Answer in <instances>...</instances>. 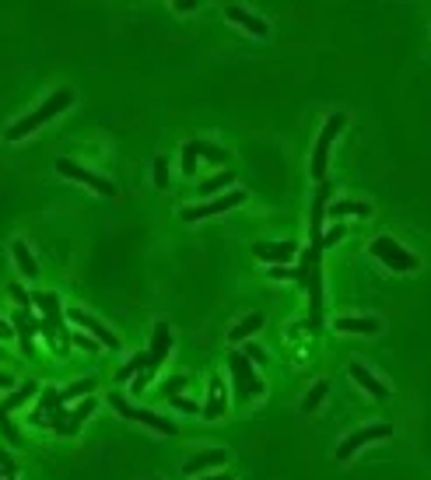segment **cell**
Masks as SVG:
<instances>
[{"label": "cell", "instance_id": "cell-1", "mask_svg": "<svg viewBox=\"0 0 431 480\" xmlns=\"http://www.w3.org/2000/svg\"><path fill=\"white\" fill-rule=\"evenodd\" d=\"M71 102H74V95H71V92H53V95L46 98V102H42V105H39L35 112H28L25 119H18V123H11L4 137H7L11 144H14V140H21V137H28L32 130H39L42 123H49L53 116H60V112H63V109H67Z\"/></svg>", "mask_w": 431, "mask_h": 480}, {"label": "cell", "instance_id": "cell-2", "mask_svg": "<svg viewBox=\"0 0 431 480\" xmlns=\"http://www.w3.org/2000/svg\"><path fill=\"white\" fill-rule=\"evenodd\" d=\"M228 368H231V383H235V403L260 400V396L267 392L263 379L253 372V361H249L242 351H231V354H228Z\"/></svg>", "mask_w": 431, "mask_h": 480}, {"label": "cell", "instance_id": "cell-3", "mask_svg": "<svg viewBox=\"0 0 431 480\" xmlns=\"http://www.w3.org/2000/svg\"><path fill=\"white\" fill-rule=\"evenodd\" d=\"M368 253L379 260V263H386L389 270H396V274H411V270H418V256L414 253H407L396 239H389V235H379L372 246H368Z\"/></svg>", "mask_w": 431, "mask_h": 480}, {"label": "cell", "instance_id": "cell-4", "mask_svg": "<svg viewBox=\"0 0 431 480\" xmlns=\"http://www.w3.org/2000/svg\"><path fill=\"white\" fill-rule=\"evenodd\" d=\"M109 403H112V410L119 414V417H126V421H137V424H144V428H151V431H158V435H176V424L169 421V417H162V414H151V410H144V407H133V403H126L123 396H109Z\"/></svg>", "mask_w": 431, "mask_h": 480}, {"label": "cell", "instance_id": "cell-5", "mask_svg": "<svg viewBox=\"0 0 431 480\" xmlns=\"http://www.w3.org/2000/svg\"><path fill=\"white\" fill-rule=\"evenodd\" d=\"M389 435H393V424H389V421H382V424H365V428L351 431V435L336 445V460L344 463V460H351L358 449H365L368 442H386Z\"/></svg>", "mask_w": 431, "mask_h": 480}, {"label": "cell", "instance_id": "cell-6", "mask_svg": "<svg viewBox=\"0 0 431 480\" xmlns=\"http://www.w3.org/2000/svg\"><path fill=\"white\" fill-rule=\"evenodd\" d=\"M347 126V116L344 112H333L329 119L323 123V130H320V140H316V151H312V176L323 183L326 179V158H329V148H333V140H336V133Z\"/></svg>", "mask_w": 431, "mask_h": 480}, {"label": "cell", "instance_id": "cell-7", "mask_svg": "<svg viewBox=\"0 0 431 480\" xmlns=\"http://www.w3.org/2000/svg\"><path fill=\"white\" fill-rule=\"evenodd\" d=\"M245 203V193L235 190V193H224L217 200H207V203H197V207H183L179 217L183 221H204V217H214V214H224V210H235Z\"/></svg>", "mask_w": 431, "mask_h": 480}, {"label": "cell", "instance_id": "cell-8", "mask_svg": "<svg viewBox=\"0 0 431 480\" xmlns=\"http://www.w3.org/2000/svg\"><path fill=\"white\" fill-rule=\"evenodd\" d=\"M56 172L63 176V179H74V183H85V186H92V190L99 193V196H106V200H112L116 196V186L109 183V179H102V176H95V172H88V169H81L78 162H71V158H60L56 162Z\"/></svg>", "mask_w": 431, "mask_h": 480}, {"label": "cell", "instance_id": "cell-9", "mask_svg": "<svg viewBox=\"0 0 431 480\" xmlns=\"http://www.w3.org/2000/svg\"><path fill=\"white\" fill-rule=\"evenodd\" d=\"M63 316H67L78 330H88V337H95L102 347H109V351H116V347H119V337H116L112 330H106V323H99L95 316H88V312H81V308H67Z\"/></svg>", "mask_w": 431, "mask_h": 480}, {"label": "cell", "instance_id": "cell-10", "mask_svg": "<svg viewBox=\"0 0 431 480\" xmlns=\"http://www.w3.org/2000/svg\"><path fill=\"white\" fill-rule=\"evenodd\" d=\"M169 351H172V330H169V323H154V330H151V347H147V358H151L147 372H158L162 361H169Z\"/></svg>", "mask_w": 431, "mask_h": 480}, {"label": "cell", "instance_id": "cell-11", "mask_svg": "<svg viewBox=\"0 0 431 480\" xmlns=\"http://www.w3.org/2000/svg\"><path fill=\"white\" fill-rule=\"evenodd\" d=\"M329 196H333V183H320L316 186V200H312V224H309V232H312V253H320V242H323V221H326V203H329Z\"/></svg>", "mask_w": 431, "mask_h": 480}, {"label": "cell", "instance_id": "cell-12", "mask_svg": "<svg viewBox=\"0 0 431 480\" xmlns=\"http://www.w3.org/2000/svg\"><path fill=\"white\" fill-rule=\"evenodd\" d=\"M253 253H256V260H263L270 267H284V263H291L298 256L295 242H256Z\"/></svg>", "mask_w": 431, "mask_h": 480}, {"label": "cell", "instance_id": "cell-13", "mask_svg": "<svg viewBox=\"0 0 431 480\" xmlns=\"http://www.w3.org/2000/svg\"><path fill=\"white\" fill-rule=\"evenodd\" d=\"M224 14H228V21H235L238 28H245V32H253V35H270V25L260 18V14H253V11H245V7H238V4H228L224 7Z\"/></svg>", "mask_w": 431, "mask_h": 480}, {"label": "cell", "instance_id": "cell-14", "mask_svg": "<svg viewBox=\"0 0 431 480\" xmlns=\"http://www.w3.org/2000/svg\"><path fill=\"white\" fill-rule=\"evenodd\" d=\"M333 330H336V333H358V337H372V333H379V330H382V323H379L375 316H340V319L333 323Z\"/></svg>", "mask_w": 431, "mask_h": 480}, {"label": "cell", "instance_id": "cell-15", "mask_svg": "<svg viewBox=\"0 0 431 480\" xmlns=\"http://www.w3.org/2000/svg\"><path fill=\"white\" fill-rule=\"evenodd\" d=\"M224 463H228V452H224V449H207V452L190 456V460L183 463V474L193 477V474H204V470H217V467H224Z\"/></svg>", "mask_w": 431, "mask_h": 480}, {"label": "cell", "instance_id": "cell-16", "mask_svg": "<svg viewBox=\"0 0 431 480\" xmlns=\"http://www.w3.org/2000/svg\"><path fill=\"white\" fill-rule=\"evenodd\" d=\"M347 376H351L354 383L361 385V389H365V392H368L372 400H389V385L379 383V379H375V376H372V372H368L365 365H358V361H354V365L347 368Z\"/></svg>", "mask_w": 431, "mask_h": 480}, {"label": "cell", "instance_id": "cell-17", "mask_svg": "<svg viewBox=\"0 0 431 480\" xmlns=\"http://www.w3.org/2000/svg\"><path fill=\"white\" fill-rule=\"evenodd\" d=\"M11 326H14V333L21 337V351H25V358H35V347H32V337L39 333V323L32 319V316H25L21 308L14 312V319H11Z\"/></svg>", "mask_w": 431, "mask_h": 480}, {"label": "cell", "instance_id": "cell-18", "mask_svg": "<svg viewBox=\"0 0 431 480\" xmlns=\"http://www.w3.org/2000/svg\"><path fill=\"white\" fill-rule=\"evenodd\" d=\"M305 291H309V305H312V330H320L323 326V270H320V263L312 267Z\"/></svg>", "mask_w": 431, "mask_h": 480}, {"label": "cell", "instance_id": "cell-19", "mask_svg": "<svg viewBox=\"0 0 431 480\" xmlns=\"http://www.w3.org/2000/svg\"><path fill=\"white\" fill-rule=\"evenodd\" d=\"M35 392H39V383H32V379H28V383H21L18 389H11V392L4 396V403H0V421H7V414H11V410H21Z\"/></svg>", "mask_w": 431, "mask_h": 480}, {"label": "cell", "instance_id": "cell-20", "mask_svg": "<svg viewBox=\"0 0 431 480\" xmlns=\"http://www.w3.org/2000/svg\"><path fill=\"white\" fill-rule=\"evenodd\" d=\"M224 410H228L224 383L214 376V379H211V396H207V403L200 407V417H204V421H217V417H224Z\"/></svg>", "mask_w": 431, "mask_h": 480}, {"label": "cell", "instance_id": "cell-21", "mask_svg": "<svg viewBox=\"0 0 431 480\" xmlns=\"http://www.w3.org/2000/svg\"><path fill=\"white\" fill-rule=\"evenodd\" d=\"M32 305L46 316V323H49L53 330H60V316H63V312H60V298H56L53 291H35V294H32Z\"/></svg>", "mask_w": 431, "mask_h": 480}, {"label": "cell", "instance_id": "cell-22", "mask_svg": "<svg viewBox=\"0 0 431 480\" xmlns=\"http://www.w3.org/2000/svg\"><path fill=\"white\" fill-rule=\"evenodd\" d=\"M260 326H263V312H249L245 319H238V323L228 330V340H231V344H242V340H249Z\"/></svg>", "mask_w": 431, "mask_h": 480}, {"label": "cell", "instance_id": "cell-23", "mask_svg": "<svg viewBox=\"0 0 431 480\" xmlns=\"http://www.w3.org/2000/svg\"><path fill=\"white\" fill-rule=\"evenodd\" d=\"M11 256H14V263H18V270L25 274V277H39V263H35V256H32V249L18 239V242H11Z\"/></svg>", "mask_w": 431, "mask_h": 480}, {"label": "cell", "instance_id": "cell-24", "mask_svg": "<svg viewBox=\"0 0 431 480\" xmlns=\"http://www.w3.org/2000/svg\"><path fill=\"white\" fill-rule=\"evenodd\" d=\"M92 414H95V400H85V403H78V407L71 410L67 424L60 428V435H78V431H81V424H85Z\"/></svg>", "mask_w": 431, "mask_h": 480}, {"label": "cell", "instance_id": "cell-25", "mask_svg": "<svg viewBox=\"0 0 431 480\" xmlns=\"http://www.w3.org/2000/svg\"><path fill=\"white\" fill-rule=\"evenodd\" d=\"M347 214H358V217H368L372 207L365 200H336L329 203V217H347Z\"/></svg>", "mask_w": 431, "mask_h": 480}, {"label": "cell", "instance_id": "cell-26", "mask_svg": "<svg viewBox=\"0 0 431 480\" xmlns=\"http://www.w3.org/2000/svg\"><path fill=\"white\" fill-rule=\"evenodd\" d=\"M60 407H63V403H60V389L46 385V389L39 392V414H35L32 421H35V424H46V417H42V414H46V410H49V414H56Z\"/></svg>", "mask_w": 431, "mask_h": 480}, {"label": "cell", "instance_id": "cell-27", "mask_svg": "<svg viewBox=\"0 0 431 480\" xmlns=\"http://www.w3.org/2000/svg\"><path fill=\"white\" fill-rule=\"evenodd\" d=\"M147 365H151V358H147V351H140V354H133V358L116 372V379H119V383H130V379H137L140 372H147Z\"/></svg>", "mask_w": 431, "mask_h": 480}, {"label": "cell", "instance_id": "cell-28", "mask_svg": "<svg viewBox=\"0 0 431 480\" xmlns=\"http://www.w3.org/2000/svg\"><path fill=\"white\" fill-rule=\"evenodd\" d=\"M326 396H329V383H326V379H320V383L309 389V396L302 400V414H316V410L323 407Z\"/></svg>", "mask_w": 431, "mask_h": 480}, {"label": "cell", "instance_id": "cell-29", "mask_svg": "<svg viewBox=\"0 0 431 480\" xmlns=\"http://www.w3.org/2000/svg\"><path fill=\"white\" fill-rule=\"evenodd\" d=\"M95 379H78V383H71L67 389H60V403H71V400H78V396H92L95 392Z\"/></svg>", "mask_w": 431, "mask_h": 480}, {"label": "cell", "instance_id": "cell-30", "mask_svg": "<svg viewBox=\"0 0 431 480\" xmlns=\"http://www.w3.org/2000/svg\"><path fill=\"white\" fill-rule=\"evenodd\" d=\"M231 183H235V172H217L214 179L200 183V193H204V196H214V193H221L224 186H231Z\"/></svg>", "mask_w": 431, "mask_h": 480}, {"label": "cell", "instance_id": "cell-31", "mask_svg": "<svg viewBox=\"0 0 431 480\" xmlns=\"http://www.w3.org/2000/svg\"><path fill=\"white\" fill-rule=\"evenodd\" d=\"M186 385H190L186 376H172V379H165V383H162V396H169V400H172V396H183V389H186Z\"/></svg>", "mask_w": 431, "mask_h": 480}, {"label": "cell", "instance_id": "cell-32", "mask_svg": "<svg viewBox=\"0 0 431 480\" xmlns=\"http://www.w3.org/2000/svg\"><path fill=\"white\" fill-rule=\"evenodd\" d=\"M179 158H183V172H186V176H193V172H197V165H200V162H197L200 155H197L193 140H190V144H183V155H179Z\"/></svg>", "mask_w": 431, "mask_h": 480}, {"label": "cell", "instance_id": "cell-33", "mask_svg": "<svg viewBox=\"0 0 431 480\" xmlns=\"http://www.w3.org/2000/svg\"><path fill=\"white\" fill-rule=\"evenodd\" d=\"M151 176H154V186H158V190L169 186V158H165V155L154 158V172H151Z\"/></svg>", "mask_w": 431, "mask_h": 480}, {"label": "cell", "instance_id": "cell-34", "mask_svg": "<svg viewBox=\"0 0 431 480\" xmlns=\"http://www.w3.org/2000/svg\"><path fill=\"white\" fill-rule=\"evenodd\" d=\"M193 148H197V155H204L207 162H224V158H228L217 144H207V140H193Z\"/></svg>", "mask_w": 431, "mask_h": 480}, {"label": "cell", "instance_id": "cell-35", "mask_svg": "<svg viewBox=\"0 0 431 480\" xmlns=\"http://www.w3.org/2000/svg\"><path fill=\"white\" fill-rule=\"evenodd\" d=\"M344 235H347V232H344V224H333V228H326V232H323V242H320V253H323V249H329V246H336Z\"/></svg>", "mask_w": 431, "mask_h": 480}, {"label": "cell", "instance_id": "cell-36", "mask_svg": "<svg viewBox=\"0 0 431 480\" xmlns=\"http://www.w3.org/2000/svg\"><path fill=\"white\" fill-rule=\"evenodd\" d=\"M0 470H4V477L7 480L18 477V463H14V456H11L7 449H0Z\"/></svg>", "mask_w": 431, "mask_h": 480}, {"label": "cell", "instance_id": "cell-37", "mask_svg": "<svg viewBox=\"0 0 431 480\" xmlns=\"http://www.w3.org/2000/svg\"><path fill=\"white\" fill-rule=\"evenodd\" d=\"M172 407H176V410H183V414H200V403H197V400H190V396H172Z\"/></svg>", "mask_w": 431, "mask_h": 480}, {"label": "cell", "instance_id": "cell-38", "mask_svg": "<svg viewBox=\"0 0 431 480\" xmlns=\"http://www.w3.org/2000/svg\"><path fill=\"white\" fill-rule=\"evenodd\" d=\"M71 340H74V347H81V351H95V347H102L95 337H88V333H78V330H74V337H71Z\"/></svg>", "mask_w": 431, "mask_h": 480}, {"label": "cell", "instance_id": "cell-39", "mask_svg": "<svg viewBox=\"0 0 431 480\" xmlns=\"http://www.w3.org/2000/svg\"><path fill=\"white\" fill-rule=\"evenodd\" d=\"M242 354H245L253 365H263V361H267V351H263V347H256V344H245V351H242Z\"/></svg>", "mask_w": 431, "mask_h": 480}, {"label": "cell", "instance_id": "cell-40", "mask_svg": "<svg viewBox=\"0 0 431 480\" xmlns=\"http://www.w3.org/2000/svg\"><path fill=\"white\" fill-rule=\"evenodd\" d=\"M11 298H14V301H18L21 308H25V305H32V294L21 288V284H11Z\"/></svg>", "mask_w": 431, "mask_h": 480}, {"label": "cell", "instance_id": "cell-41", "mask_svg": "<svg viewBox=\"0 0 431 480\" xmlns=\"http://www.w3.org/2000/svg\"><path fill=\"white\" fill-rule=\"evenodd\" d=\"M267 277H274V281H288V277H291V281H295V270H288V267H270Z\"/></svg>", "mask_w": 431, "mask_h": 480}, {"label": "cell", "instance_id": "cell-42", "mask_svg": "<svg viewBox=\"0 0 431 480\" xmlns=\"http://www.w3.org/2000/svg\"><path fill=\"white\" fill-rule=\"evenodd\" d=\"M151 379H154V372H140V376L133 379V392H144V389L151 385Z\"/></svg>", "mask_w": 431, "mask_h": 480}, {"label": "cell", "instance_id": "cell-43", "mask_svg": "<svg viewBox=\"0 0 431 480\" xmlns=\"http://www.w3.org/2000/svg\"><path fill=\"white\" fill-rule=\"evenodd\" d=\"M172 7H176V11H183V14H186V11H197V0H176V4H172Z\"/></svg>", "mask_w": 431, "mask_h": 480}, {"label": "cell", "instance_id": "cell-44", "mask_svg": "<svg viewBox=\"0 0 431 480\" xmlns=\"http://www.w3.org/2000/svg\"><path fill=\"white\" fill-rule=\"evenodd\" d=\"M11 337H14V326L7 319H0V340H11Z\"/></svg>", "mask_w": 431, "mask_h": 480}, {"label": "cell", "instance_id": "cell-45", "mask_svg": "<svg viewBox=\"0 0 431 480\" xmlns=\"http://www.w3.org/2000/svg\"><path fill=\"white\" fill-rule=\"evenodd\" d=\"M14 385V376H7V372H0V389H11Z\"/></svg>", "mask_w": 431, "mask_h": 480}, {"label": "cell", "instance_id": "cell-46", "mask_svg": "<svg viewBox=\"0 0 431 480\" xmlns=\"http://www.w3.org/2000/svg\"><path fill=\"white\" fill-rule=\"evenodd\" d=\"M204 480H235V477H224V474H217V477H204Z\"/></svg>", "mask_w": 431, "mask_h": 480}, {"label": "cell", "instance_id": "cell-47", "mask_svg": "<svg viewBox=\"0 0 431 480\" xmlns=\"http://www.w3.org/2000/svg\"><path fill=\"white\" fill-rule=\"evenodd\" d=\"M0 480H7V477H4V470H0Z\"/></svg>", "mask_w": 431, "mask_h": 480}, {"label": "cell", "instance_id": "cell-48", "mask_svg": "<svg viewBox=\"0 0 431 480\" xmlns=\"http://www.w3.org/2000/svg\"><path fill=\"white\" fill-rule=\"evenodd\" d=\"M0 358H4V351H0Z\"/></svg>", "mask_w": 431, "mask_h": 480}]
</instances>
